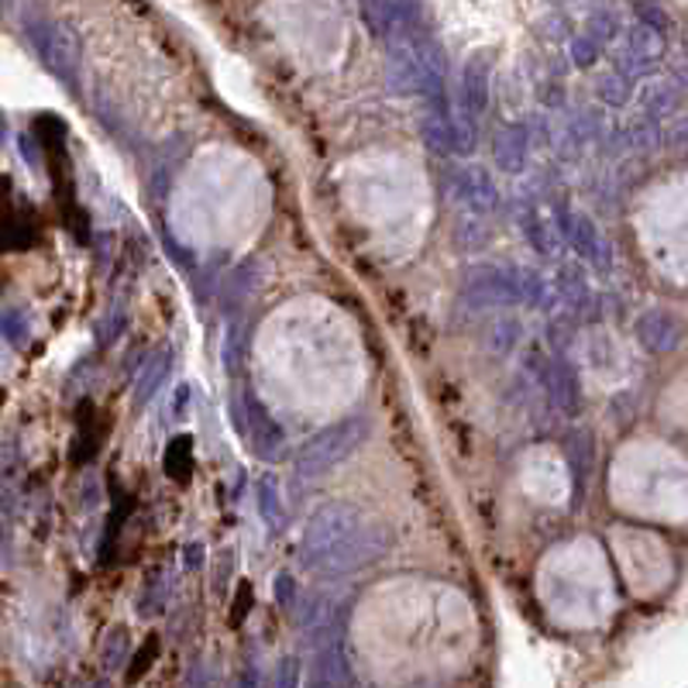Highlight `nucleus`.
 I'll use <instances>...</instances> for the list:
<instances>
[{
    "mask_svg": "<svg viewBox=\"0 0 688 688\" xmlns=\"http://www.w3.org/2000/svg\"><path fill=\"white\" fill-rule=\"evenodd\" d=\"M35 42H39V49H42V55L49 60L52 69H60L63 76H73L76 73L79 45H76V39L66 32V28L49 24V28H42V32H35Z\"/></svg>",
    "mask_w": 688,
    "mask_h": 688,
    "instance_id": "obj_1",
    "label": "nucleus"
},
{
    "mask_svg": "<svg viewBox=\"0 0 688 688\" xmlns=\"http://www.w3.org/2000/svg\"><path fill=\"white\" fill-rule=\"evenodd\" d=\"M362 4V14L365 21L372 24V32H386L389 21H393V11H389V0H358Z\"/></svg>",
    "mask_w": 688,
    "mask_h": 688,
    "instance_id": "obj_2",
    "label": "nucleus"
}]
</instances>
